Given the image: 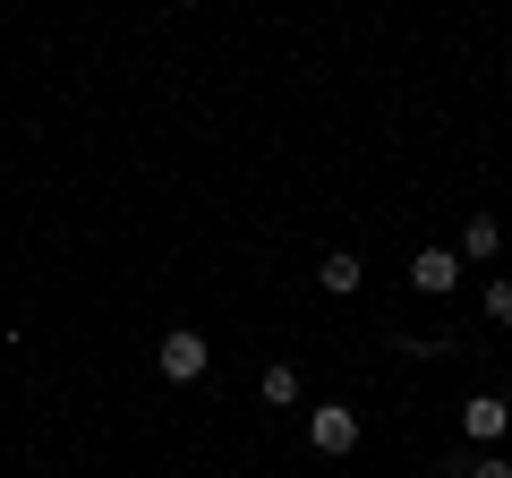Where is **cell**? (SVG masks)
Listing matches in <instances>:
<instances>
[{"label":"cell","mask_w":512,"mask_h":478,"mask_svg":"<svg viewBox=\"0 0 512 478\" xmlns=\"http://www.w3.org/2000/svg\"><path fill=\"white\" fill-rule=\"evenodd\" d=\"M308 444H316L325 461L359 453V410H350V402H316V410H308Z\"/></svg>","instance_id":"1"},{"label":"cell","mask_w":512,"mask_h":478,"mask_svg":"<svg viewBox=\"0 0 512 478\" xmlns=\"http://www.w3.org/2000/svg\"><path fill=\"white\" fill-rule=\"evenodd\" d=\"M205 359H214V342H205L197 325H180V333H163V350H154V368H163L171 385H197V376H205Z\"/></svg>","instance_id":"2"},{"label":"cell","mask_w":512,"mask_h":478,"mask_svg":"<svg viewBox=\"0 0 512 478\" xmlns=\"http://www.w3.org/2000/svg\"><path fill=\"white\" fill-rule=\"evenodd\" d=\"M504 427H512V402H504V393H470V402H461V436H470V444H495Z\"/></svg>","instance_id":"3"},{"label":"cell","mask_w":512,"mask_h":478,"mask_svg":"<svg viewBox=\"0 0 512 478\" xmlns=\"http://www.w3.org/2000/svg\"><path fill=\"white\" fill-rule=\"evenodd\" d=\"M410 282H419L427 299H453L461 291V257L453 248H419V257H410Z\"/></svg>","instance_id":"4"},{"label":"cell","mask_w":512,"mask_h":478,"mask_svg":"<svg viewBox=\"0 0 512 478\" xmlns=\"http://www.w3.org/2000/svg\"><path fill=\"white\" fill-rule=\"evenodd\" d=\"M495 248H504V222H495V214H470V222H461V248H453V257H470V265H487Z\"/></svg>","instance_id":"5"},{"label":"cell","mask_w":512,"mask_h":478,"mask_svg":"<svg viewBox=\"0 0 512 478\" xmlns=\"http://www.w3.org/2000/svg\"><path fill=\"white\" fill-rule=\"evenodd\" d=\"M316 282H325V291H333V299H350V291H359V282H367V265H359V257H350V248H333V257H325V265H316Z\"/></svg>","instance_id":"6"},{"label":"cell","mask_w":512,"mask_h":478,"mask_svg":"<svg viewBox=\"0 0 512 478\" xmlns=\"http://www.w3.org/2000/svg\"><path fill=\"white\" fill-rule=\"evenodd\" d=\"M256 393H265V402H274V410H291V402H299V368H282V359H274V368H265V385H256Z\"/></svg>","instance_id":"7"},{"label":"cell","mask_w":512,"mask_h":478,"mask_svg":"<svg viewBox=\"0 0 512 478\" xmlns=\"http://www.w3.org/2000/svg\"><path fill=\"white\" fill-rule=\"evenodd\" d=\"M453 478H512V461H504V453H478L470 470H453Z\"/></svg>","instance_id":"8"},{"label":"cell","mask_w":512,"mask_h":478,"mask_svg":"<svg viewBox=\"0 0 512 478\" xmlns=\"http://www.w3.org/2000/svg\"><path fill=\"white\" fill-rule=\"evenodd\" d=\"M487 316H495V325H512V282H487Z\"/></svg>","instance_id":"9"}]
</instances>
